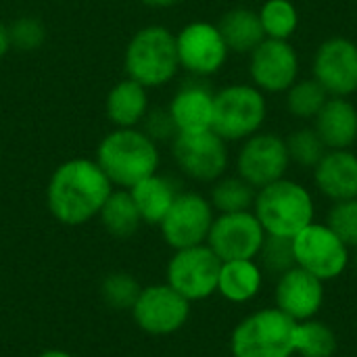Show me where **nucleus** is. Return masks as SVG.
<instances>
[{"mask_svg":"<svg viewBox=\"0 0 357 357\" xmlns=\"http://www.w3.org/2000/svg\"><path fill=\"white\" fill-rule=\"evenodd\" d=\"M113 184L94 159L61 163L46 186V207L65 226H82L98 218Z\"/></svg>","mask_w":357,"mask_h":357,"instance_id":"nucleus-1","label":"nucleus"},{"mask_svg":"<svg viewBox=\"0 0 357 357\" xmlns=\"http://www.w3.org/2000/svg\"><path fill=\"white\" fill-rule=\"evenodd\" d=\"M94 161L113 186L130 190L140 180L157 174L159 149L142 130L115 128L100 140Z\"/></svg>","mask_w":357,"mask_h":357,"instance_id":"nucleus-2","label":"nucleus"},{"mask_svg":"<svg viewBox=\"0 0 357 357\" xmlns=\"http://www.w3.org/2000/svg\"><path fill=\"white\" fill-rule=\"evenodd\" d=\"M251 211L266 234L293 238L314 222L316 203L303 184L282 178L257 190Z\"/></svg>","mask_w":357,"mask_h":357,"instance_id":"nucleus-3","label":"nucleus"},{"mask_svg":"<svg viewBox=\"0 0 357 357\" xmlns=\"http://www.w3.org/2000/svg\"><path fill=\"white\" fill-rule=\"evenodd\" d=\"M123 67L128 77L144 88L165 86L180 69L176 33L163 25H146L138 29L126 46Z\"/></svg>","mask_w":357,"mask_h":357,"instance_id":"nucleus-4","label":"nucleus"},{"mask_svg":"<svg viewBox=\"0 0 357 357\" xmlns=\"http://www.w3.org/2000/svg\"><path fill=\"white\" fill-rule=\"evenodd\" d=\"M297 322L276 307L241 320L230 337L232 357H293Z\"/></svg>","mask_w":357,"mask_h":357,"instance_id":"nucleus-5","label":"nucleus"},{"mask_svg":"<svg viewBox=\"0 0 357 357\" xmlns=\"http://www.w3.org/2000/svg\"><path fill=\"white\" fill-rule=\"evenodd\" d=\"M268 119L266 94L253 84H230L213 96L211 130L226 142H243Z\"/></svg>","mask_w":357,"mask_h":357,"instance_id":"nucleus-6","label":"nucleus"},{"mask_svg":"<svg viewBox=\"0 0 357 357\" xmlns=\"http://www.w3.org/2000/svg\"><path fill=\"white\" fill-rule=\"evenodd\" d=\"M295 261L322 282L337 280L351 264V249L326 226L312 222L297 236H293Z\"/></svg>","mask_w":357,"mask_h":357,"instance_id":"nucleus-7","label":"nucleus"},{"mask_svg":"<svg viewBox=\"0 0 357 357\" xmlns=\"http://www.w3.org/2000/svg\"><path fill=\"white\" fill-rule=\"evenodd\" d=\"M220 268L222 259L207 245L178 249L167 261L165 282L190 303L205 301L218 293Z\"/></svg>","mask_w":357,"mask_h":357,"instance_id":"nucleus-8","label":"nucleus"},{"mask_svg":"<svg viewBox=\"0 0 357 357\" xmlns=\"http://www.w3.org/2000/svg\"><path fill=\"white\" fill-rule=\"evenodd\" d=\"M172 155L180 172L195 182L213 184L226 174L230 163L228 142L213 130L178 132L172 140Z\"/></svg>","mask_w":357,"mask_h":357,"instance_id":"nucleus-9","label":"nucleus"},{"mask_svg":"<svg viewBox=\"0 0 357 357\" xmlns=\"http://www.w3.org/2000/svg\"><path fill=\"white\" fill-rule=\"evenodd\" d=\"M291 157L282 136L274 132H257L243 140L236 153V176L249 182L255 190L287 178Z\"/></svg>","mask_w":357,"mask_h":357,"instance_id":"nucleus-10","label":"nucleus"},{"mask_svg":"<svg viewBox=\"0 0 357 357\" xmlns=\"http://www.w3.org/2000/svg\"><path fill=\"white\" fill-rule=\"evenodd\" d=\"M215 211L207 197L199 192H180L159 224L163 241L174 249L205 245Z\"/></svg>","mask_w":357,"mask_h":357,"instance_id":"nucleus-11","label":"nucleus"},{"mask_svg":"<svg viewBox=\"0 0 357 357\" xmlns=\"http://www.w3.org/2000/svg\"><path fill=\"white\" fill-rule=\"evenodd\" d=\"M132 318L136 326L153 337H167L182 331L190 318V301L176 293L167 282L151 284L140 291Z\"/></svg>","mask_w":357,"mask_h":357,"instance_id":"nucleus-12","label":"nucleus"},{"mask_svg":"<svg viewBox=\"0 0 357 357\" xmlns=\"http://www.w3.org/2000/svg\"><path fill=\"white\" fill-rule=\"evenodd\" d=\"M301 73V61L289 40L266 38L249 52V77L264 94H284Z\"/></svg>","mask_w":357,"mask_h":357,"instance_id":"nucleus-13","label":"nucleus"},{"mask_svg":"<svg viewBox=\"0 0 357 357\" xmlns=\"http://www.w3.org/2000/svg\"><path fill=\"white\" fill-rule=\"evenodd\" d=\"M266 236L268 234L253 211L218 213L205 245L222 261L257 259Z\"/></svg>","mask_w":357,"mask_h":357,"instance_id":"nucleus-14","label":"nucleus"},{"mask_svg":"<svg viewBox=\"0 0 357 357\" xmlns=\"http://www.w3.org/2000/svg\"><path fill=\"white\" fill-rule=\"evenodd\" d=\"M180 67L197 77H209L222 71L228 61V46L215 23L192 21L176 33Z\"/></svg>","mask_w":357,"mask_h":357,"instance_id":"nucleus-15","label":"nucleus"},{"mask_svg":"<svg viewBox=\"0 0 357 357\" xmlns=\"http://www.w3.org/2000/svg\"><path fill=\"white\" fill-rule=\"evenodd\" d=\"M312 77L328 96L349 98L357 92V42L345 36L326 38L314 54Z\"/></svg>","mask_w":357,"mask_h":357,"instance_id":"nucleus-16","label":"nucleus"},{"mask_svg":"<svg viewBox=\"0 0 357 357\" xmlns=\"http://www.w3.org/2000/svg\"><path fill=\"white\" fill-rule=\"evenodd\" d=\"M276 310L295 322L312 320L324 305V282L307 270L295 266L276 280Z\"/></svg>","mask_w":357,"mask_h":357,"instance_id":"nucleus-17","label":"nucleus"},{"mask_svg":"<svg viewBox=\"0 0 357 357\" xmlns=\"http://www.w3.org/2000/svg\"><path fill=\"white\" fill-rule=\"evenodd\" d=\"M314 172V184L333 203L357 199V155L351 149L326 151Z\"/></svg>","mask_w":357,"mask_h":357,"instance_id":"nucleus-18","label":"nucleus"},{"mask_svg":"<svg viewBox=\"0 0 357 357\" xmlns=\"http://www.w3.org/2000/svg\"><path fill=\"white\" fill-rule=\"evenodd\" d=\"M213 96L205 84L188 82L178 88L167 111L178 132H203L211 130L213 121Z\"/></svg>","mask_w":357,"mask_h":357,"instance_id":"nucleus-19","label":"nucleus"},{"mask_svg":"<svg viewBox=\"0 0 357 357\" xmlns=\"http://www.w3.org/2000/svg\"><path fill=\"white\" fill-rule=\"evenodd\" d=\"M314 130L328 151L351 149L357 142V107L349 98L328 96L314 119Z\"/></svg>","mask_w":357,"mask_h":357,"instance_id":"nucleus-20","label":"nucleus"},{"mask_svg":"<svg viewBox=\"0 0 357 357\" xmlns=\"http://www.w3.org/2000/svg\"><path fill=\"white\" fill-rule=\"evenodd\" d=\"M149 109V88L130 77L117 82L105 100L107 117L115 128H136Z\"/></svg>","mask_w":357,"mask_h":357,"instance_id":"nucleus-21","label":"nucleus"},{"mask_svg":"<svg viewBox=\"0 0 357 357\" xmlns=\"http://www.w3.org/2000/svg\"><path fill=\"white\" fill-rule=\"evenodd\" d=\"M264 287V270L255 259L222 261L218 276V293L230 303L253 301Z\"/></svg>","mask_w":357,"mask_h":357,"instance_id":"nucleus-22","label":"nucleus"},{"mask_svg":"<svg viewBox=\"0 0 357 357\" xmlns=\"http://www.w3.org/2000/svg\"><path fill=\"white\" fill-rule=\"evenodd\" d=\"M130 195L142 218V224L159 226L165 213L169 211V207L174 205L176 197L180 195V190L169 178L153 174L140 180L138 184H134L130 188Z\"/></svg>","mask_w":357,"mask_h":357,"instance_id":"nucleus-23","label":"nucleus"},{"mask_svg":"<svg viewBox=\"0 0 357 357\" xmlns=\"http://www.w3.org/2000/svg\"><path fill=\"white\" fill-rule=\"evenodd\" d=\"M218 29L228 50L236 54H249L255 46H259L266 40L257 10L247 6H236L226 10L218 23Z\"/></svg>","mask_w":357,"mask_h":357,"instance_id":"nucleus-24","label":"nucleus"},{"mask_svg":"<svg viewBox=\"0 0 357 357\" xmlns=\"http://www.w3.org/2000/svg\"><path fill=\"white\" fill-rule=\"evenodd\" d=\"M98 220L113 238H130L138 232L142 224V218L134 205V199L130 190L126 188L111 190V195L107 197L98 213Z\"/></svg>","mask_w":357,"mask_h":357,"instance_id":"nucleus-25","label":"nucleus"},{"mask_svg":"<svg viewBox=\"0 0 357 357\" xmlns=\"http://www.w3.org/2000/svg\"><path fill=\"white\" fill-rule=\"evenodd\" d=\"M257 190L245 182L241 176H222L213 182L209 192V203L218 213H238L251 211Z\"/></svg>","mask_w":357,"mask_h":357,"instance_id":"nucleus-26","label":"nucleus"},{"mask_svg":"<svg viewBox=\"0 0 357 357\" xmlns=\"http://www.w3.org/2000/svg\"><path fill=\"white\" fill-rule=\"evenodd\" d=\"M339 341L335 331L322 320L297 322L295 331V356L299 357H335Z\"/></svg>","mask_w":357,"mask_h":357,"instance_id":"nucleus-27","label":"nucleus"},{"mask_svg":"<svg viewBox=\"0 0 357 357\" xmlns=\"http://www.w3.org/2000/svg\"><path fill=\"white\" fill-rule=\"evenodd\" d=\"M326 100V90L314 77H299L284 92V107L289 115H293L299 121H314Z\"/></svg>","mask_w":357,"mask_h":357,"instance_id":"nucleus-28","label":"nucleus"},{"mask_svg":"<svg viewBox=\"0 0 357 357\" xmlns=\"http://www.w3.org/2000/svg\"><path fill=\"white\" fill-rule=\"evenodd\" d=\"M266 38L291 40L299 27V10L291 0H266L257 10Z\"/></svg>","mask_w":357,"mask_h":357,"instance_id":"nucleus-29","label":"nucleus"},{"mask_svg":"<svg viewBox=\"0 0 357 357\" xmlns=\"http://www.w3.org/2000/svg\"><path fill=\"white\" fill-rule=\"evenodd\" d=\"M287 151L291 157V163L303 167V169H314L318 165V161L324 157V153L328 151L322 142V138L318 136V132L314 130V126H301L297 130H293L287 138Z\"/></svg>","mask_w":357,"mask_h":357,"instance_id":"nucleus-30","label":"nucleus"},{"mask_svg":"<svg viewBox=\"0 0 357 357\" xmlns=\"http://www.w3.org/2000/svg\"><path fill=\"white\" fill-rule=\"evenodd\" d=\"M142 287L138 280L128 272H111L100 282V297L102 301L117 312H132Z\"/></svg>","mask_w":357,"mask_h":357,"instance_id":"nucleus-31","label":"nucleus"},{"mask_svg":"<svg viewBox=\"0 0 357 357\" xmlns=\"http://www.w3.org/2000/svg\"><path fill=\"white\" fill-rule=\"evenodd\" d=\"M257 257H259L257 264L261 266L264 274H270L276 278L297 266L295 251H293V238H284V236L268 234Z\"/></svg>","mask_w":357,"mask_h":357,"instance_id":"nucleus-32","label":"nucleus"},{"mask_svg":"<svg viewBox=\"0 0 357 357\" xmlns=\"http://www.w3.org/2000/svg\"><path fill=\"white\" fill-rule=\"evenodd\" d=\"M8 38H10V48H17L21 52H33L44 46L46 27L38 17L25 15L8 25Z\"/></svg>","mask_w":357,"mask_h":357,"instance_id":"nucleus-33","label":"nucleus"},{"mask_svg":"<svg viewBox=\"0 0 357 357\" xmlns=\"http://www.w3.org/2000/svg\"><path fill=\"white\" fill-rule=\"evenodd\" d=\"M326 226L354 251L357 249V199L333 203Z\"/></svg>","mask_w":357,"mask_h":357,"instance_id":"nucleus-34","label":"nucleus"},{"mask_svg":"<svg viewBox=\"0 0 357 357\" xmlns=\"http://www.w3.org/2000/svg\"><path fill=\"white\" fill-rule=\"evenodd\" d=\"M140 123H142V132L155 142L174 140L176 134H178V130L174 126V119H172L167 109H149Z\"/></svg>","mask_w":357,"mask_h":357,"instance_id":"nucleus-35","label":"nucleus"},{"mask_svg":"<svg viewBox=\"0 0 357 357\" xmlns=\"http://www.w3.org/2000/svg\"><path fill=\"white\" fill-rule=\"evenodd\" d=\"M10 50V38H8V25H4L0 21V59L6 56V52Z\"/></svg>","mask_w":357,"mask_h":357,"instance_id":"nucleus-36","label":"nucleus"},{"mask_svg":"<svg viewBox=\"0 0 357 357\" xmlns=\"http://www.w3.org/2000/svg\"><path fill=\"white\" fill-rule=\"evenodd\" d=\"M140 2L151 8H169V6H176L180 0H140Z\"/></svg>","mask_w":357,"mask_h":357,"instance_id":"nucleus-37","label":"nucleus"},{"mask_svg":"<svg viewBox=\"0 0 357 357\" xmlns=\"http://www.w3.org/2000/svg\"><path fill=\"white\" fill-rule=\"evenodd\" d=\"M38 357H73V356H71V354H67V351H61V349H48V351L40 354Z\"/></svg>","mask_w":357,"mask_h":357,"instance_id":"nucleus-38","label":"nucleus"},{"mask_svg":"<svg viewBox=\"0 0 357 357\" xmlns=\"http://www.w3.org/2000/svg\"><path fill=\"white\" fill-rule=\"evenodd\" d=\"M349 266H354L357 270V249H354V253H351V264Z\"/></svg>","mask_w":357,"mask_h":357,"instance_id":"nucleus-39","label":"nucleus"}]
</instances>
